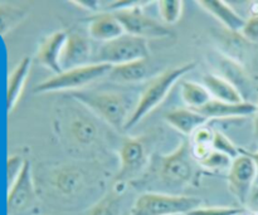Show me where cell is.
Returning <instances> with one entry per match:
<instances>
[{
  "label": "cell",
  "mask_w": 258,
  "mask_h": 215,
  "mask_svg": "<svg viewBox=\"0 0 258 215\" xmlns=\"http://www.w3.org/2000/svg\"><path fill=\"white\" fill-rule=\"evenodd\" d=\"M71 97L100 120L117 131H125V126L138 103V98L123 91H77Z\"/></svg>",
  "instance_id": "1"
},
{
  "label": "cell",
  "mask_w": 258,
  "mask_h": 215,
  "mask_svg": "<svg viewBox=\"0 0 258 215\" xmlns=\"http://www.w3.org/2000/svg\"><path fill=\"white\" fill-rule=\"evenodd\" d=\"M151 170L161 183L169 186L198 185L202 173L188 140L183 141L173 153L156 156Z\"/></svg>",
  "instance_id": "2"
},
{
  "label": "cell",
  "mask_w": 258,
  "mask_h": 215,
  "mask_svg": "<svg viewBox=\"0 0 258 215\" xmlns=\"http://www.w3.org/2000/svg\"><path fill=\"white\" fill-rule=\"evenodd\" d=\"M196 65V62H189L183 65L169 68V69L158 73L155 77L151 78L145 90L139 96L138 103H136L135 108H134L133 113H131L130 118L125 126V131L135 127L140 121H143V118H145L160 103H163V101L168 97V95L173 90L174 86L178 83V81L181 80L186 73L193 70Z\"/></svg>",
  "instance_id": "3"
},
{
  "label": "cell",
  "mask_w": 258,
  "mask_h": 215,
  "mask_svg": "<svg viewBox=\"0 0 258 215\" xmlns=\"http://www.w3.org/2000/svg\"><path fill=\"white\" fill-rule=\"evenodd\" d=\"M112 69V65L106 63L93 62L82 67L63 70L60 75L53 76L35 86L34 93L50 92H77L86 86L91 85L100 78L106 77Z\"/></svg>",
  "instance_id": "4"
},
{
  "label": "cell",
  "mask_w": 258,
  "mask_h": 215,
  "mask_svg": "<svg viewBox=\"0 0 258 215\" xmlns=\"http://www.w3.org/2000/svg\"><path fill=\"white\" fill-rule=\"evenodd\" d=\"M202 206V199L188 195L148 191L134 203L130 215H186Z\"/></svg>",
  "instance_id": "5"
},
{
  "label": "cell",
  "mask_w": 258,
  "mask_h": 215,
  "mask_svg": "<svg viewBox=\"0 0 258 215\" xmlns=\"http://www.w3.org/2000/svg\"><path fill=\"white\" fill-rule=\"evenodd\" d=\"M145 58H150L148 40L125 33L116 39L102 43L98 49L96 62L115 67Z\"/></svg>",
  "instance_id": "6"
},
{
  "label": "cell",
  "mask_w": 258,
  "mask_h": 215,
  "mask_svg": "<svg viewBox=\"0 0 258 215\" xmlns=\"http://www.w3.org/2000/svg\"><path fill=\"white\" fill-rule=\"evenodd\" d=\"M140 5L141 3H138L133 7L113 13L122 25L126 34L144 38L146 40L170 37V29L163 23L149 17L146 13L143 12Z\"/></svg>",
  "instance_id": "7"
},
{
  "label": "cell",
  "mask_w": 258,
  "mask_h": 215,
  "mask_svg": "<svg viewBox=\"0 0 258 215\" xmlns=\"http://www.w3.org/2000/svg\"><path fill=\"white\" fill-rule=\"evenodd\" d=\"M91 115L92 112L86 107L85 110L75 108L63 118V133L76 149L86 150L92 148L100 138V127Z\"/></svg>",
  "instance_id": "8"
},
{
  "label": "cell",
  "mask_w": 258,
  "mask_h": 215,
  "mask_svg": "<svg viewBox=\"0 0 258 215\" xmlns=\"http://www.w3.org/2000/svg\"><path fill=\"white\" fill-rule=\"evenodd\" d=\"M239 153L241 155L232 161L228 170V188L234 198L246 205L253 193V186H256L257 171L252 159L241 150Z\"/></svg>",
  "instance_id": "9"
},
{
  "label": "cell",
  "mask_w": 258,
  "mask_h": 215,
  "mask_svg": "<svg viewBox=\"0 0 258 215\" xmlns=\"http://www.w3.org/2000/svg\"><path fill=\"white\" fill-rule=\"evenodd\" d=\"M37 203V191L32 175V164L25 160L24 166L20 171L17 180L13 183L8 193V214L22 215Z\"/></svg>",
  "instance_id": "10"
},
{
  "label": "cell",
  "mask_w": 258,
  "mask_h": 215,
  "mask_svg": "<svg viewBox=\"0 0 258 215\" xmlns=\"http://www.w3.org/2000/svg\"><path fill=\"white\" fill-rule=\"evenodd\" d=\"M120 170L117 183H125L138 176L149 163V153L143 138L128 137L123 140L120 148Z\"/></svg>",
  "instance_id": "11"
},
{
  "label": "cell",
  "mask_w": 258,
  "mask_h": 215,
  "mask_svg": "<svg viewBox=\"0 0 258 215\" xmlns=\"http://www.w3.org/2000/svg\"><path fill=\"white\" fill-rule=\"evenodd\" d=\"M91 55H92L91 40L81 33H68L60 55V67L63 70H68L90 64L88 60Z\"/></svg>",
  "instance_id": "12"
},
{
  "label": "cell",
  "mask_w": 258,
  "mask_h": 215,
  "mask_svg": "<svg viewBox=\"0 0 258 215\" xmlns=\"http://www.w3.org/2000/svg\"><path fill=\"white\" fill-rule=\"evenodd\" d=\"M67 34L68 33L66 30H57L45 37L39 44L38 52L35 54V59L45 68L52 70L54 76L63 72L60 67V55H62L63 47L67 39Z\"/></svg>",
  "instance_id": "13"
},
{
  "label": "cell",
  "mask_w": 258,
  "mask_h": 215,
  "mask_svg": "<svg viewBox=\"0 0 258 215\" xmlns=\"http://www.w3.org/2000/svg\"><path fill=\"white\" fill-rule=\"evenodd\" d=\"M155 76V65L151 62V58L115 65L108 73L110 80L118 83H138L146 78H154Z\"/></svg>",
  "instance_id": "14"
},
{
  "label": "cell",
  "mask_w": 258,
  "mask_h": 215,
  "mask_svg": "<svg viewBox=\"0 0 258 215\" xmlns=\"http://www.w3.org/2000/svg\"><path fill=\"white\" fill-rule=\"evenodd\" d=\"M257 110L258 106L252 102H248V101H244V102L241 103H229L223 102V101L212 100L204 107L198 110V112H201L208 120L209 118L224 120V118L247 117V116L256 115Z\"/></svg>",
  "instance_id": "15"
},
{
  "label": "cell",
  "mask_w": 258,
  "mask_h": 215,
  "mask_svg": "<svg viewBox=\"0 0 258 215\" xmlns=\"http://www.w3.org/2000/svg\"><path fill=\"white\" fill-rule=\"evenodd\" d=\"M88 35L98 42H110L125 34L122 25L113 13H102L88 18Z\"/></svg>",
  "instance_id": "16"
},
{
  "label": "cell",
  "mask_w": 258,
  "mask_h": 215,
  "mask_svg": "<svg viewBox=\"0 0 258 215\" xmlns=\"http://www.w3.org/2000/svg\"><path fill=\"white\" fill-rule=\"evenodd\" d=\"M198 5L221 22L232 33H241L242 28L244 27L246 19L238 14L228 3L222 0H202L198 2Z\"/></svg>",
  "instance_id": "17"
},
{
  "label": "cell",
  "mask_w": 258,
  "mask_h": 215,
  "mask_svg": "<svg viewBox=\"0 0 258 215\" xmlns=\"http://www.w3.org/2000/svg\"><path fill=\"white\" fill-rule=\"evenodd\" d=\"M164 118L168 125L185 136H191L209 121L201 112L191 108H175L166 113Z\"/></svg>",
  "instance_id": "18"
},
{
  "label": "cell",
  "mask_w": 258,
  "mask_h": 215,
  "mask_svg": "<svg viewBox=\"0 0 258 215\" xmlns=\"http://www.w3.org/2000/svg\"><path fill=\"white\" fill-rule=\"evenodd\" d=\"M85 175L82 170L76 166L66 165L53 173L52 184L55 190L63 196H72L82 188Z\"/></svg>",
  "instance_id": "19"
},
{
  "label": "cell",
  "mask_w": 258,
  "mask_h": 215,
  "mask_svg": "<svg viewBox=\"0 0 258 215\" xmlns=\"http://www.w3.org/2000/svg\"><path fill=\"white\" fill-rule=\"evenodd\" d=\"M203 85L211 93L213 100L223 101L229 103L244 102V97L241 91L227 78L217 75H207L203 78Z\"/></svg>",
  "instance_id": "20"
},
{
  "label": "cell",
  "mask_w": 258,
  "mask_h": 215,
  "mask_svg": "<svg viewBox=\"0 0 258 215\" xmlns=\"http://www.w3.org/2000/svg\"><path fill=\"white\" fill-rule=\"evenodd\" d=\"M30 65H32V59L29 57H24L18 63L17 67L13 69L12 75H10L9 81H8L7 95L8 111L9 112L14 110L20 96H22L23 88H24V85L30 72Z\"/></svg>",
  "instance_id": "21"
},
{
  "label": "cell",
  "mask_w": 258,
  "mask_h": 215,
  "mask_svg": "<svg viewBox=\"0 0 258 215\" xmlns=\"http://www.w3.org/2000/svg\"><path fill=\"white\" fill-rule=\"evenodd\" d=\"M180 93L184 103L191 110H201L213 100L206 86L193 82V81H184L181 83Z\"/></svg>",
  "instance_id": "22"
},
{
  "label": "cell",
  "mask_w": 258,
  "mask_h": 215,
  "mask_svg": "<svg viewBox=\"0 0 258 215\" xmlns=\"http://www.w3.org/2000/svg\"><path fill=\"white\" fill-rule=\"evenodd\" d=\"M122 191L112 189L97 201L88 211V215H121Z\"/></svg>",
  "instance_id": "23"
},
{
  "label": "cell",
  "mask_w": 258,
  "mask_h": 215,
  "mask_svg": "<svg viewBox=\"0 0 258 215\" xmlns=\"http://www.w3.org/2000/svg\"><path fill=\"white\" fill-rule=\"evenodd\" d=\"M213 131L211 128H207L206 126L198 128L193 135L190 136V148L193 156L197 161L206 158L213 148H212V141H213Z\"/></svg>",
  "instance_id": "24"
},
{
  "label": "cell",
  "mask_w": 258,
  "mask_h": 215,
  "mask_svg": "<svg viewBox=\"0 0 258 215\" xmlns=\"http://www.w3.org/2000/svg\"><path fill=\"white\" fill-rule=\"evenodd\" d=\"M27 17V10L8 3H0V34L5 35Z\"/></svg>",
  "instance_id": "25"
},
{
  "label": "cell",
  "mask_w": 258,
  "mask_h": 215,
  "mask_svg": "<svg viewBox=\"0 0 258 215\" xmlns=\"http://www.w3.org/2000/svg\"><path fill=\"white\" fill-rule=\"evenodd\" d=\"M232 161H233V159H231L229 156L224 155L219 151L212 150L206 158L201 159L198 164L202 170H207L209 173H222V171L229 170Z\"/></svg>",
  "instance_id": "26"
},
{
  "label": "cell",
  "mask_w": 258,
  "mask_h": 215,
  "mask_svg": "<svg viewBox=\"0 0 258 215\" xmlns=\"http://www.w3.org/2000/svg\"><path fill=\"white\" fill-rule=\"evenodd\" d=\"M159 14L165 24L173 25L180 20L184 9V2L180 0H163L158 3Z\"/></svg>",
  "instance_id": "27"
},
{
  "label": "cell",
  "mask_w": 258,
  "mask_h": 215,
  "mask_svg": "<svg viewBox=\"0 0 258 215\" xmlns=\"http://www.w3.org/2000/svg\"><path fill=\"white\" fill-rule=\"evenodd\" d=\"M212 148L213 150L219 151V153L224 154V155L229 156L231 159H236L241 155L239 149L224 135L221 131H213V141H212Z\"/></svg>",
  "instance_id": "28"
},
{
  "label": "cell",
  "mask_w": 258,
  "mask_h": 215,
  "mask_svg": "<svg viewBox=\"0 0 258 215\" xmlns=\"http://www.w3.org/2000/svg\"><path fill=\"white\" fill-rule=\"evenodd\" d=\"M243 209L233 206H199L186 215H242Z\"/></svg>",
  "instance_id": "29"
},
{
  "label": "cell",
  "mask_w": 258,
  "mask_h": 215,
  "mask_svg": "<svg viewBox=\"0 0 258 215\" xmlns=\"http://www.w3.org/2000/svg\"><path fill=\"white\" fill-rule=\"evenodd\" d=\"M25 160H23L20 156H12V158L8 159L7 169H8V184H9V188L13 185L17 178L19 176L20 171H22L23 166H24Z\"/></svg>",
  "instance_id": "30"
},
{
  "label": "cell",
  "mask_w": 258,
  "mask_h": 215,
  "mask_svg": "<svg viewBox=\"0 0 258 215\" xmlns=\"http://www.w3.org/2000/svg\"><path fill=\"white\" fill-rule=\"evenodd\" d=\"M239 34L249 42H258V15L246 19L244 27L242 28Z\"/></svg>",
  "instance_id": "31"
},
{
  "label": "cell",
  "mask_w": 258,
  "mask_h": 215,
  "mask_svg": "<svg viewBox=\"0 0 258 215\" xmlns=\"http://www.w3.org/2000/svg\"><path fill=\"white\" fill-rule=\"evenodd\" d=\"M239 150H241L243 154H246L247 156H249V158L252 159V161H253V163H254V166H256V171H257L256 188H258V151H256V153H249V151L243 150V149H239Z\"/></svg>",
  "instance_id": "32"
},
{
  "label": "cell",
  "mask_w": 258,
  "mask_h": 215,
  "mask_svg": "<svg viewBox=\"0 0 258 215\" xmlns=\"http://www.w3.org/2000/svg\"><path fill=\"white\" fill-rule=\"evenodd\" d=\"M249 200H252L253 203L258 204V188H256V190L252 193V196H251V199H249Z\"/></svg>",
  "instance_id": "33"
},
{
  "label": "cell",
  "mask_w": 258,
  "mask_h": 215,
  "mask_svg": "<svg viewBox=\"0 0 258 215\" xmlns=\"http://www.w3.org/2000/svg\"><path fill=\"white\" fill-rule=\"evenodd\" d=\"M257 118H256V137H257V142H258V110H257Z\"/></svg>",
  "instance_id": "34"
}]
</instances>
